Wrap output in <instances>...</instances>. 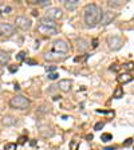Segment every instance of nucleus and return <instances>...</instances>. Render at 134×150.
<instances>
[{
	"label": "nucleus",
	"instance_id": "bb28decb",
	"mask_svg": "<svg viewBox=\"0 0 134 150\" xmlns=\"http://www.w3.org/2000/svg\"><path fill=\"white\" fill-rule=\"evenodd\" d=\"M119 68H121V67H119L118 64H111V66H110V70H111V71H115V73L119 71Z\"/></svg>",
	"mask_w": 134,
	"mask_h": 150
},
{
	"label": "nucleus",
	"instance_id": "20e7f679",
	"mask_svg": "<svg viewBox=\"0 0 134 150\" xmlns=\"http://www.w3.org/2000/svg\"><path fill=\"white\" fill-rule=\"evenodd\" d=\"M107 44H109V48L113 50V51H118L122 48V46H124V40H122L119 36L117 35H111L107 38Z\"/></svg>",
	"mask_w": 134,
	"mask_h": 150
},
{
	"label": "nucleus",
	"instance_id": "c85d7f7f",
	"mask_svg": "<svg viewBox=\"0 0 134 150\" xmlns=\"http://www.w3.org/2000/svg\"><path fill=\"white\" fill-rule=\"evenodd\" d=\"M131 143H133V138H127V140L124 142V146H126V147H127V146H130Z\"/></svg>",
	"mask_w": 134,
	"mask_h": 150
},
{
	"label": "nucleus",
	"instance_id": "9b49d317",
	"mask_svg": "<svg viewBox=\"0 0 134 150\" xmlns=\"http://www.w3.org/2000/svg\"><path fill=\"white\" fill-rule=\"evenodd\" d=\"M16 123H18V118H15L14 115H4V118H3L4 126H14Z\"/></svg>",
	"mask_w": 134,
	"mask_h": 150
},
{
	"label": "nucleus",
	"instance_id": "c756f323",
	"mask_svg": "<svg viewBox=\"0 0 134 150\" xmlns=\"http://www.w3.org/2000/svg\"><path fill=\"white\" fill-rule=\"evenodd\" d=\"M133 67H134L133 63H126V64H124V68H125V70H131Z\"/></svg>",
	"mask_w": 134,
	"mask_h": 150
},
{
	"label": "nucleus",
	"instance_id": "4be33fe9",
	"mask_svg": "<svg viewBox=\"0 0 134 150\" xmlns=\"http://www.w3.org/2000/svg\"><path fill=\"white\" fill-rule=\"evenodd\" d=\"M4 150H16V143H7L4 146Z\"/></svg>",
	"mask_w": 134,
	"mask_h": 150
},
{
	"label": "nucleus",
	"instance_id": "f3484780",
	"mask_svg": "<svg viewBox=\"0 0 134 150\" xmlns=\"http://www.w3.org/2000/svg\"><path fill=\"white\" fill-rule=\"evenodd\" d=\"M113 98H115V99H121V98H124V88H122V87H117V88L114 90Z\"/></svg>",
	"mask_w": 134,
	"mask_h": 150
},
{
	"label": "nucleus",
	"instance_id": "2f4dec72",
	"mask_svg": "<svg viewBox=\"0 0 134 150\" xmlns=\"http://www.w3.org/2000/svg\"><path fill=\"white\" fill-rule=\"evenodd\" d=\"M18 71V67L16 66H11L9 67V73H16Z\"/></svg>",
	"mask_w": 134,
	"mask_h": 150
},
{
	"label": "nucleus",
	"instance_id": "f704fd0d",
	"mask_svg": "<svg viewBox=\"0 0 134 150\" xmlns=\"http://www.w3.org/2000/svg\"><path fill=\"white\" fill-rule=\"evenodd\" d=\"M27 63L28 64H31V66H35L36 63H35V60H32V59H27Z\"/></svg>",
	"mask_w": 134,
	"mask_h": 150
},
{
	"label": "nucleus",
	"instance_id": "6ab92c4d",
	"mask_svg": "<svg viewBox=\"0 0 134 150\" xmlns=\"http://www.w3.org/2000/svg\"><path fill=\"white\" fill-rule=\"evenodd\" d=\"M107 5L110 8H118V7L122 5V3L121 2H107Z\"/></svg>",
	"mask_w": 134,
	"mask_h": 150
},
{
	"label": "nucleus",
	"instance_id": "aec40b11",
	"mask_svg": "<svg viewBox=\"0 0 134 150\" xmlns=\"http://www.w3.org/2000/svg\"><path fill=\"white\" fill-rule=\"evenodd\" d=\"M26 59V52L24 51H20L18 55H16V60H19V62H23Z\"/></svg>",
	"mask_w": 134,
	"mask_h": 150
},
{
	"label": "nucleus",
	"instance_id": "cd10ccee",
	"mask_svg": "<svg viewBox=\"0 0 134 150\" xmlns=\"http://www.w3.org/2000/svg\"><path fill=\"white\" fill-rule=\"evenodd\" d=\"M11 11H12V8H11V7H8V5H7V7H4V8L2 9V14H9Z\"/></svg>",
	"mask_w": 134,
	"mask_h": 150
},
{
	"label": "nucleus",
	"instance_id": "6e6552de",
	"mask_svg": "<svg viewBox=\"0 0 134 150\" xmlns=\"http://www.w3.org/2000/svg\"><path fill=\"white\" fill-rule=\"evenodd\" d=\"M115 18H117V12H114V11H103V18H102L100 24L107 26V24H110V23H113V20Z\"/></svg>",
	"mask_w": 134,
	"mask_h": 150
},
{
	"label": "nucleus",
	"instance_id": "dca6fc26",
	"mask_svg": "<svg viewBox=\"0 0 134 150\" xmlns=\"http://www.w3.org/2000/svg\"><path fill=\"white\" fill-rule=\"evenodd\" d=\"M40 24L42 26H47V27H55V20L47 18V16H44L42 20H40Z\"/></svg>",
	"mask_w": 134,
	"mask_h": 150
},
{
	"label": "nucleus",
	"instance_id": "e433bc0d",
	"mask_svg": "<svg viewBox=\"0 0 134 150\" xmlns=\"http://www.w3.org/2000/svg\"><path fill=\"white\" fill-rule=\"evenodd\" d=\"M30 143H31V146H35V145H36V141H35V140H32Z\"/></svg>",
	"mask_w": 134,
	"mask_h": 150
},
{
	"label": "nucleus",
	"instance_id": "7c9ffc66",
	"mask_svg": "<svg viewBox=\"0 0 134 150\" xmlns=\"http://www.w3.org/2000/svg\"><path fill=\"white\" fill-rule=\"evenodd\" d=\"M26 141H27V137H26V135H23V137H20V138H19V143H20V145L26 143Z\"/></svg>",
	"mask_w": 134,
	"mask_h": 150
},
{
	"label": "nucleus",
	"instance_id": "4c0bfd02",
	"mask_svg": "<svg viewBox=\"0 0 134 150\" xmlns=\"http://www.w3.org/2000/svg\"><path fill=\"white\" fill-rule=\"evenodd\" d=\"M32 15L34 16H38V11H32Z\"/></svg>",
	"mask_w": 134,
	"mask_h": 150
},
{
	"label": "nucleus",
	"instance_id": "393cba45",
	"mask_svg": "<svg viewBox=\"0 0 134 150\" xmlns=\"http://www.w3.org/2000/svg\"><path fill=\"white\" fill-rule=\"evenodd\" d=\"M58 74L57 73H51V74H48V79H51V80H55V79H58Z\"/></svg>",
	"mask_w": 134,
	"mask_h": 150
},
{
	"label": "nucleus",
	"instance_id": "412c9836",
	"mask_svg": "<svg viewBox=\"0 0 134 150\" xmlns=\"http://www.w3.org/2000/svg\"><path fill=\"white\" fill-rule=\"evenodd\" d=\"M47 113V107L46 106H42L36 110V115H43V114H46Z\"/></svg>",
	"mask_w": 134,
	"mask_h": 150
},
{
	"label": "nucleus",
	"instance_id": "473e14b6",
	"mask_svg": "<svg viewBox=\"0 0 134 150\" xmlns=\"http://www.w3.org/2000/svg\"><path fill=\"white\" fill-rule=\"evenodd\" d=\"M103 150H117V147L115 146H106V147H103Z\"/></svg>",
	"mask_w": 134,
	"mask_h": 150
},
{
	"label": "nucleus",
	"instance_id": "5701e85b",
	"mask_svg": "<svg viewBox=\"0 0 134 150\" xmlns=\"http://www.w3.org/2000/svg\"><path fill=\"white\" fill-rule=\"evenodd\" d=\"M105 127V123L103 122H98V123H95V126H94V130H102Z\"/></svg>",
	"mask_w": 134,
	"mask_h": 150
},
{
	"label": "nucleus",
	"instance_id": "f03ea898",
	"mask_svg": "<svg viewBox=\"0 0 134 150\" xmlns=\"http://www.w3.org/2000/svg\"><path fill=\"white\" fill-rule=\"evenodd\" d=\"M9 105L14 109H19V110H24L30 106V99L23 97V95H15L14 98H11Z\"/></svg>",
	"mask_w": 134,
	"mask_h": 150
},
{
	"label": "nucleus",
	"instance_id": "58836bf2",
	"mask_svg": "<svg viewBox=\"0 0 134 150\" xmlns=\"http://www.w3.org/2000/svg\"><path fill=\"white\" fill-rule=\"evenodd\" d=\"M15 90H16V91H19V90H20V87H19L18 85H15Z\"/></svg>",
	"mask_w": 134,
	"mask_h": 150
},
{
	"label": "nucleus",
	"instance_id": "7ed1b4c3",
	"mask_svg": "<svg viewBox=\"0 0 134 150\" xmlns=\"http://www.w3.org/2000/svg\"><path fill=\"white\" fill-rule=\"evenodd\" d=\"M52 51L57 54H60V55H64L69 52V44L62 39H58L52 43Z\"/></svg>",
	"mask_w": 134,
	"mask_h": 150
},
{
	"label": "nucleus",
	"instance_id": "423d86ee",
	"mask_svg": "<svg viewBox=\"0 0 134 150\" xmlns=\"http://www.w3.org/2000/svg\"><path fill=\"white\" fill-rule=\"evenodd\" d=\"M15 34V27L12 24H9V23H0V35L2 36H11Z\"/></svg>",
	"mask_w": 134,
	"mask_h": 150
},
{
	"label": "nucleus",
	"instance_id": "f257e3e1",
	"mask_svg": "<svg viewBox=\"0 0 134 150\" xmlns=\"http://www.w3.org/2000/svg\"><path fill=\"white\" fill-rule=\"evenodd\" d=\"M103 18V11L99 5L97 4H87L83 8V21L86 27L93 28L95 26H98Z\"/></svg>",
	"mask_w": 134,
	"mask_h": 150
},
{
	"label": "nucleus",
	"instance_id": "39448f33",
	"mask_svg": "<svg viewBox=\"0 0 134 150\" xmlns=\"http://www.w3.org/2000/svg\"><path fill=\"white\" fill-rule=\"evenodd\" d=\"M15 24H16V27H19L20 30L27 31V30L31 28L32 23H31V20H30L28 18H26V16H18V18L15 19Z\"/></svg>",
	"mask_w": 134,
	"mask_h": 150
},
{
	"label": "nucleus",
	"instance_id": "4468645a",
	"mask_svg": "<svg viewBox=\"0 0 134 150\" xmlns=\"http://www.w3.org/2000/svg\"><path fill=\"white\" fill-rule=\"evenodd\" d=\"M133 80V76L129 74V73H125V74H121L119 76H118V82L119 83H129V82H131Z\"/></svg>",
	"mask_w": 134,
	"mask_h": 150
},
{
	"label": "nucleus",
	"instance_id": "a878e982",
	"mask_svg": "<svg viewBox=\"0 0 134 150\" xmlns=\"http://www.w3.org/2000/svg\"><path fill=\"white\" fill-rule=\"evenodd\" d=\"M78 149V141H72L70 145V150H76Z\"/></svg>",
	"mask_w": 134,
	"mask_h": 150
},
{
	"label": "nucleus",
	"instance_id": "2eb2a0df",
	"mask_svg": "<svg viewBox=\"0 0 134 150\" xmlns=\"http://www.w3.org/2000/svg\"><path fill=\"white\" fill-rule=\"evenodd\" d=\"M9 55L8 52H5L4 50H0V64H7L9 62Z\"/></svg>",
	"mask_w": 134,
	"mask_h": 150
},
{
	"label": "nucleus",
	"instance_id": "b1692460",
	"mask_svg": "<svg viewBox=\"0 0 134 150\" xmlns=\"http://www.w3.org/2000/svg\"><path fill=\"white\" fill-rule=\"evenodd\" d=\"M46 71H47L48 74L55 73V71H57V66H47V67H46Z\"/></svg>",
	"mask_w": 134,
	"mask_h": 150
},
{
	"label": "nucleus",
	"instance_id": "1a4fd4ad",
	"mask_svg": "<svg viewBox=\"0 0 134 150\" xmlns=\"http://www.w3.org/2000/svg\"><path fill=\"white\" fill-rule=\"evenodd\" d=\"M38 32L43 34V35H57L58 30H57V27H47V26L39 24L38 26Z\"/></svg>",
	"mask_w": 134,
	"mask_h": 150
},
{
	"label": "nucleus",
	"instance_id": "f8f14e48",
	"mask_svg": "<svg viewBox=\"0 0 134 150\" xmlns=\"http://www.w3.org/2000/svg\"><path fill=\"white\" fill-rule=\"evenodd\" d=\"M76 47H78V50H79L81 52H83V51H86L88 48V42L82 39V38H78L76 39Z\"/></svg>",
	"mask_w": 134,
	"mask_h": 150
},
{
	"label": "nucleus",
	"instance_id": "c9c22d12",
	"mask_svg": "<svg viewBox=\"0 0 134 150\" xmlns=\"http://www.w3.org/2000/svg\"><path fill=\"white\" fill-rule=\"evenodd\" d=\"M86 138H87L88 141H91V140H93V134H87V137H86Z\"/></svg>",
	"mask_w": 134,
	"mask_h": 150
},
{
	"label": "nucleus",
	"instance_id": "ddd939ff",
	"mask_svg": "<svg viewBox=\"0 0 134 150\" xmlns=\"http://www.w3.org/2000/svg\"><path fill=\"white\" fill-rule=\"evenodd\" d=\"M78 3H79V0H64V2H63L66 9H69V11H74L76 8Z\"/></svg>",
	"mask_w": 134,
	"mask_h": 150
},
{
	"label": "nucleus",
	"instance_id": "9d476101",
	"mask_svg": "<svg viewBox=\"0 0 134 150\" xmlns=\"http://www.w3.org/2000/svg\"><path fill=\"white\" fill-rule=\"evenodd\" d=\"M71 80L70 79H62V80H59V83H58V88L60 90V91H63V93H69V91L71 90Z\"/></svg>",
	"mask_w": 134,
	"mask_h": 150
},
{
	"label": "nucleus",
	"instance_id": "a211bd4d",
	"mask_svg": "<svg viewBox=\"0 0 134 150\" xmlns=\"http://www.w3.org/2000/svg\"><path fill=\"white\" fill-rule=\"evenodd\" d=\"M111 140H113V135L109 134V133H103L102 135H100V141H102V142H109Z\"/></svg>",
	"mask_w": 134,
	"mask_h": 150
},
{
	"label": "nucleus",
	"instance_id": "0eeeda50",
	"mask_svg": "<svg viewBox=\"0 0 134 150\" xmlns=\"http://www.w3.org/2000/svg\"><path fill=\"white\" fill-rule=\"evenodd\" d=\"M46 16L52 19V20H59L63 18V12H62V9L58 8V7H52V8H48L47 9V12H46Z\"/></svg>",
	"mask_w": 134,
	"mask_h": 150
},
{
	"label": "nucleus",
	"instance_id": "72a5a7b5",
	"mask_svg": "<svg viewBox=\"0 0 134 150\" xmlns=\"http://www.w3.org/2000/svg\"><path fill=\"white\" fill-rule=\"evenodd\" d=\"M93 47H98V39H93Z\"/></svg>",
	"mask_w": 134,
	"mask_h": 150
}]
</instances>
